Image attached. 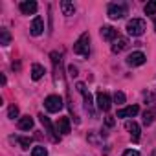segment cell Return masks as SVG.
I'll return each mask as SVG.
<instances>
[{"label":"cell","mask_w":156,"mask_h":156,"mask_svg":"<svg viewBox=\"0 0 156 156\" xmlns=\"http://www.w3.org/2000/svg\"><path fill=\"white\" fill-rule=\"evenodd\" d=\"M17 127H19L20 130H30V129L33 127V118H30V116L20 118V119H19V123H17Z\"/></svg>","instance_id":"2e32d148"},{"label":"cell","mask_w":156,"mask_h":156,"mask_svg":"<svg viewBox=\"0 0 156 156\" xmlns=\"http://www.w3.org/2000/svg\"><path fill=\"white\" fill-rule=\"evenodd\" d=\"M145 61H147V57H145V53H141V51H132V53L127 57V64H129V66H141Z\"/></svg>","instance_id":"8992f818"},{"label":"cell","mask_w":156,"mask_h":156,"mask_svg":"<svg viewBox=\"0 0 156 156\" xmlns=\"http://www.w3.org/2000/svg\"><path fill=\"white\" fill-rule=\"evenodd\" d=\"M68 72H70V75H72V77H75V75H77V68H75L73 64H72V66H68Z\"/></svg>","instance_id":"4316f807"},{"label":"cell","mask_w":156,"mask_h":156,"mask_svg":"<svg viewBox=\"0 0 156 156\" xmlns=\"http://www.w3.org/2000/svg\"><path fill=\"white\" fill-rule=\"evenodd\" d=\"M127 46H129V41H127L125 37H118V39L114 41V44H112V51H114V53H121Z\"/></svg>","instance_id":"9a60e30c"},{"label":"cell","mask_w":156,"mask_h":156,"mask_svg":"<svg viewBox=\"0 0 156 156\" xmlns=\"http://www.w3.org/2000/svg\"><path fill=\"white\" fill-rule=\"evenodd\" d=\"M145 30H147V24H145V20H141V19H132V20L127 22V33L132 35V37L143 35Z\"/></svg>","instance_id":"7a4b0ae2"},{"label":"cell","mask_w":156,"mask_h":156,"mask_svg":"<svg viewBox=\"0 0 156 156\" xmlns=\"http://www.w3.org/2000/svg\"><path fill=\"white\" fill-rule=\"evenodd\" d=\"M145 13H147V15H154V13H156V0L145 4Z\"/></svg>","instance_id":"7402d4cb"},{"label":"cell","mask_w":156,"mask_h":156,"mask_svg":"<svg viewBox=\"0 0 156 156\" xmlns=\"http://www.w3.org/2000/svg\"><path fill=\"white\" fill-rule=\"evenodd\" d=\"M138 112H140V107H138V105H130V107L119 108V110H118V116H116V118H134V116H136Z\"/></svg>","instance_id":"8fae6325"},{"label":"cell","mask_w":156,"mask_h":156,"mask_svg":"<svg viewBox=\"0 0 156 156\" xmlns=\"http://www.w3.org/2000/svg\"><path fill=\"white\" fill-rule=\"evenodd\" d=\"M154 30H156V19H154Z\"/></svg>","instance_id":"f1b7e54d"},{"label":"cell","mask_w":156,"mask_h":156,"mask_svg":"<svg viewBox=\"0 0 156 156\" xmlns=\"http://www.w3.org/2000/svg\"><path fill=\"white\" fill-rule=\"evenodd\" d=\"M154 119H156V112L154 110H145L143 112V123L145 125H151Z\"/></svg>","instance_id":"ffe728a7"},{"label":"cell","mask_w":156,"mask_h":156,"mask_svg":"<svg viewBox=\"0 0 156 156\" xmlns=\"http://www.w3.org/2000/svg\"><path fill=\"white\" fill-rule=\"evenodd\" d=\"M125 15H127V8L123 4H110L108 6V19L118 20V19H123Z\"/></svg>","instance_id":"277c9868"},{"label":"cell","mask_w":156,"mask_h":156,"mask_svg":"<svg viewBox=\"0 0 156 156\" xmlns=\"http://www.w3.org/2000/svg\"><path fill=\"white\" fill-rule=\"evenodd\" d=\"M30 31H31V35H33V37L42 35V31H44V20H42V17H35V19H33Z\"/></svg>","instance_id":"9c48e42d"},{"label":"cell","mask_w":156,"mask_h":156,"mask_svg":"<svg viewBox=\"0 0 156 156\" xmlns=\"http://www.w3.org/2000/svg\"><path fill=\"white\" fill-rule=\"evenodd\" d=\"M8 118H9V119L19 118V107H17V105H11V107L8 108Z\"/></svg>","instance_id":"603a6c76"},{"label":"cell","mask_w":156,"mask_h":156,"mask_svg":"<svg viewBox=\"0 0 156 156\" xmlns=\"http://www.w3.org/2000/svg\"><path fill=\"white\" fill-rule=\"evenodd\" d=\"M39 119H41V123L44 125V129H46V132L50 134V138H51L53 141H59V136L55 134V129H53V125H51V121H50V118H48V116H44V114H41V116H39Z\"/></svg>","instance_id":"ba28073f"},{"label":"cell","mask_w":156,"mask_h":156,"mask_svg":"<svg viewBox=\"0 0 156 156\" xmlns=\"http://www.w3.org/2000/svg\"><path fill=\"white\" fill-rule=\"evenodd\" d=\"M114 103L123 105V103H125V94H123V92H116V94H114Z\"/></svg>","instance_id":"cb8c5ba5"},{"label":"cell","mask_w":156,"mask_h":156,"mask_svg":"<svg viewBox=\"0 0 156 156\" xmlns=\"http://www.w3.org/2000/svg\"><path fill=\"white\" fill-rule=\"evenodd\" d=\"M123 156H140V152H138V151L129 149V151H125V152H123Z\"/></svg>","instance_id":"484cf974"},{"label":"cell","mask_w":156,"mask_h":156,"mask_svg":"<svg viewBox=\"0 0 156 156\" xmlns=\"http://www.w3.org/2000/svg\"><path fill=\"white\" fill-rule=\"evenodd\" d=\"M31 156H48V151H46V147H33L31 149Z\"/></svg>","instance_id":"44dd1931"},{"label":"cell","mask_w":156,"mask_h":156,"mask_svg":"<svg viewBox=\"0 0 156 156\" xmlns=\"http://www.w3.org/2000/svg\"><path fill=\"white\" fill-rule=\"evenodd\" d=\"M61 9H62V15H66V17H72V15L75 13L73 4L68 2V0H62V2H61Z\"/></svg>","instance_id":"e0dca14e"},{"label":"cell","mask_w":156,"mask_h":156,"mask_svg":"<svg viewBox=\"0 0 156 156\" xmlns=\"http://www.w3.org/2000/svg\"><path fill=\"white\" fill-rule=\"evenodd\" d=\"M75 88L79 90L81 94H83V98H85V108L94 116V108H92V96H90V92L87 90V87H85V83H77L75 85Z\"/></svg>","instance_id":"5b68a950"},{"label":"cell","mask_w":156,"mask_h":156,"mask_svg":"<svg viewBox=\"0 0 156 156\" xmlns=\"http://www.w3.org/2000/svg\"><path fill=\"white\" fill-rule=\"evenodd\" d=\"M99 35L105 39V41H116L118 39V30L112 28V26H103L99 30Z\"/></svg>","instance_id":"30bf717a"},{"label":"cell","mask_w":156,"mask_h":156,"mask_svg":"<svg viewBox=\"0 0 156 156\" xmlns=\"http://www.w3.org/2000/svg\"><path fill=\"white\" fill-rule=\"evenodd\" d=\"M151 156H156V151H154V152H152V154H151Z\"/></svg>","instance_id":"f546056e"},{"label":"cell","mask_w":156,"mask_h":156,"mask_svg":"<svg viewBox=\"0 0 156 156\" xmlns=\"http://www.w3.org/2000/svg\"><path fill=\"white\" fill-rule=\"evenodd\" d=\"M44 107L48 112H59L62 108V98L61 96H48L44 99Z\"/></svg>","instance_id":"3957f363"},{"label":"cell","mask_w":156,"mask_h":156,"mask_svg":"<svg viewBox=\"0 0 156 156\" xmlns=\"http://www.w3.org/2000/svg\"><path fill=\"white\" fill-rule=\"evenodd\" d=\"M73 53L83 55V57H88V55H90V35H88V33H83L79 39L75 41V44H73Z\"/></svg>","instance_id":"6da1fadb"},{"label":"cell","mask_w":156,"mask_h":156,"mask_svg":"<svg viewBox=\"0 0 156 156\" xmlns=\"http://www.w3.org/2000/svg\"><path fill=\"white\" fill-rule=\"evenodd\" d=\"M105 123H107V127H112V125H114V118H110V116H108V118L105 119Z\"/></svg>","instance_id":"83f0119b"},{"label":"cell","mask_w":156,"mask_h":156,"mask_svg":"<svg viewBox=\"0 0 156 156\" xmlns=\"http://www.w3.org/2000/svg\"><path fill=\"white\" fill-rule=\"evenodd\" d=\"M57 130L61 132V134H70V130H72V127H70V119L68 118H59L57 119Z\"/></svg>","instance_id":"5bb4252c"},{"label":"cell","mask_w":156,"mask_h":156,"mask_svg":"<svg viewBox=\"0 0 156 156\" xmlns=\"http://www.w3.org/2000/svg\"><path fill=\"white\" fill-rule=\"evenodd\" d=\"M11 42V35H9V31L6 30V28H0V44L2 46H8Z\"/></svg>","instance_id":"d6986e66"},{"label":"cell","mask_w":156,"mask_h":156,"mask_svg":"<svg viewBox=\"0 0 156 156\" xmlns=\"http://www.w3.org/2000/svg\"><path fill=\"white\" fill-rule=\"evenodd\" d=\"M42 75H44V66L33 64V66H31V79H33V81H39Z\"/></svg>","instance_id":"ac0fdd59"},{"label":"cell","mask_w":156,"mask_h":156,"mask_svg":"<svg viewBox=\"0 0 156 156\" xmlns=\"http://www.w3.org/2000/svg\"><path fill=\"white\" fill-rule=\"evenodd\" d=\"M127 130L130 132V138H132V141H140V125L136 123V121H127Z\"/></svg>","instance_id":"4fadbf2b"},{"label":"cell","mask_w":156,"mask_h":156,"mask_svg":"<svg viewBox=\"0 0 156 156\" xmlns=\"http://www.w3.org/2000/svg\"><path fill=\"white\" fill-rule=\"evenodd\" d=\"M20 11H22L24 15H35V13H37V2H33V0L20 2Z\"/></svg>","instance_id":"7c38bea8"},{"label":"cell","mask_w":156,"mask_h":156,"mask_svg":"<svg viewBox=\"0 0 156 156\" xmlns=\"http://www.w3.org/2000/svg\"><path fill=\"white\" fill-rule=\"evenodd\" d=\"M98 107H99V110H103V112H108V110H110L112 101H110L108 94H105V92H98Z\"/></svg>","instance_id":"52a82bcc"},{"label":"cell","mask_w":156,"mask_h":156,"mask_svg":"<svg viewBox=\"0 0 156 156\" xmlns=\"http://www.w3.org/2000/svg\"><path fill=\"white\" fill-rule=\"evenodd\" d=\"M17 141L22 145V149H30L31 145V138H17Z\"/></svg>","instance_id":"d4e9b609"}]
</instances>
